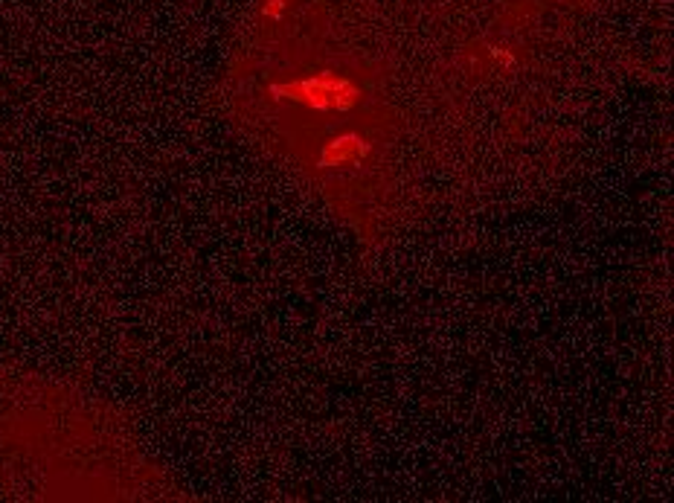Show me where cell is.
Masks as SVG:
<instances>
[{
    "label": "cell",
    "instance_id": "1",
    "mask_svg": "<svg viewBox=\"0 0 674 503\" xmlns=\"http://www.w3.org/2000/svg\"><path fill=\"white\" fill-rule=\"evenodd\" d=\"M297 99L308 102L311 108H349L355 102V91L343 82H335L329 76H320L317 82H303L297 88H291Z\"/></svg>",
    "mask_w": 674,
    "mask_h": 503
},
{
    "label": "cell",
    "instance_id": "2",
    "mask_svg": "<svg viewBox=\"0 0 674 503\" xmlns=\"http://www.w3.org/2000/svg\"><path fill=\"white\" fill-rule=\"evenodd\" d=\"M369 155V143L367 140H361L358 134H343V137H337L332 140L329 146H326V152H323V166H335V163H358V160Z\"/></svg>",
    "mask_w": 674,
    "mask_h": 503
}]
</instances>
